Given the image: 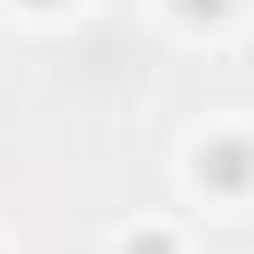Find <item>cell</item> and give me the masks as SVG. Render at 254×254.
<instances>
[{
	"instance_id": "cell-3",
	"label": "cell",
	"mask_w": 254,
	"mask_h": 254,
	"mask_svg": "<svg viewBox=\"0 0 254 254\" xmlns=\"http://www.w3.org/2000/svg\"><path fill=\"white\" fill-rule=\"evenodd\" d=\"M30 6H54V0H30Z\"/></svg>"
},
{
	"instance_id": "cell-2",
	"label": "cell",
	"mask_w": 254,
	"mask_h": 254,
	"mask_svg": "<svg viewBox=\"0 0 254 254\" xmlns=\"http://www.w3.org/2000/svg\"><path fill=\"white\" fill-rule=\"evenodd\" d=\"M178 12H184L190 24H219V18L231 12V0H178Z\"/></svg>"
},
{
	"instance_id": "cell-1",
	"label": "cell",
	"mask_w": 254,
	"mask_h": 254,
	"mask_svg": "<svg viewBox=\"0 0 254 254\" xmlns=\"http://www.w3.org/2000/svg\"><path fill=\"white\" fill-rule=\"evenodd\" d=\"M201 184L219 195H243L254 184V142L243 136H219L201 148Z\"/></svg>"
}]
</instances>
